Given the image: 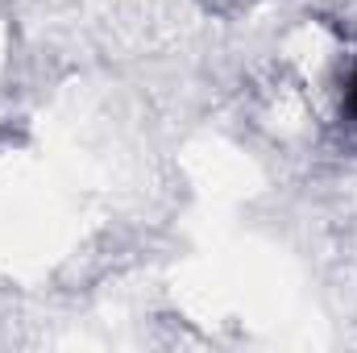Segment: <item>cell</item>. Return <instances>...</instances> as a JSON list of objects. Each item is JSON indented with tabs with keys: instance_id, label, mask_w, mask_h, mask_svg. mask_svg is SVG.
<instances>
[{
	"instance_id": "1",
	"label": "cell",
	"mask_w": 357,
	"mask_h": 353,
	"mask_svg": "<svg viewBox=\"0 0 357 353\" xmlns=\"http://www.w3.org/2000/svg\"><path fill=\"white\" fill-rule=\"evenodd\" d=\"M341 117L349 129H357V59L345 67V80H341Z\"/></svg>"
}]
</instances>
